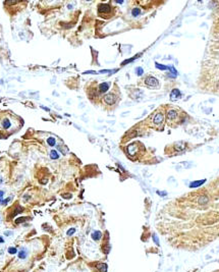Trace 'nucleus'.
<instances>
[{
  "label": "nucleus",
  "mask_w": 219,
  "mask_h": 272,
  "mask_svg": "<svg viewBox=\"0 0 219 272\" xmlns=\"http://www.w3.org/2000/svg\"><path fill=\"white\" fill-rule=\"evenodd\" d=\"M164 122V113L161 111H157L153 116H152V123L155 127L160 128L163 125Z\"/></svg>",
  "instance_id": "1"
},
{
  "label": "nucleus",
  "mask_w": 219,
  "mask_h": 272,
  "mask_svg": "<svg viewBox=\"0 0 219 272\" xmlns=\"http://www.w3.org/2000/svg\"><path fill=\"white\" fill-rule=\"evenodd\" d=\"M166 117H167V122L170 124L172 122L177 121L178 117H179V112L177 109H169L166 113Z\"/></svg>",
  "instance_id": "2"
},
{
  "label": "nucleus",
  "mask_w": 219,
  "mask_h": 272,
  "mask_svg": "<svg viewBox=\"0 0 219 272\" xmlns=\"http://www.w3.org/2000/svg\"><path fill=\"white\" fill-rule=\"evenodd\" d=\"M140 145V143L136 142V143H132L130 144L128 147H127V153H128V156H133V155H138L140 153V150H141V147H138Z\"/></svg>",
  "instance_id": "3"
},
{
  "label": "nucleus",
  "mask_w": 219,
  "mask_h": 272,
  "mask_svg": "<svg viewBox=\"0 0 219 272\" xmlns=\"http://www.w3.org/2000/svg\"><path fill=\"white\" fill-rule=\"evenodd\" d=\"M103 101L107 105H113L117 101V96L114 93H108L103 97Z\"/></svg>",
  "instance_id": "4"
},
{
  "label": "nucleus",
  "mask_w": 219,
  "mask_h": 272,
  "mask_svg": "<svg viewBox=\"0 0 219 272\" xmlns=\"http://www.w3.org/2000/svg\"><path fill=\"white\" fill-rule=\"evenodd\" d=\"M144 82H145V84L147 85L148 87H152V88H155V87H157V86L159 85L158 80H157L156 78L152 77V76H148L147 78L145 79Z\"/></svg>",
  "instance_id": "5"
},
{
  "label": "nucleus",
  "mask_w": 219,
  "mask_h": 272,
  "mask_svg": "<svg viewBox=\"0 0 219 272\" xmlns=\"http://www.w3.org/2000/svg\"><path fill=\"white\" fill-rule=\"evenodd\" d=\"M111 10H112V7L109 4L102 3V4L98 5V11L100 14H107V13L111 12Z\"/></svg>",
  "instance_id": "6"
},
{
  "label": "nucleus",
  "mask_w": 219,
  "mask_h": 272,
  "mask_svg": "<svg viewBox=\"0 0 219 272\" xmlns=\"http://www.w3.org/2000/svg\"><path fill=\"white\" fill-rule=\"evenodd\" d=\"M181 97V93H180V91L178 90V89H173L172 91H171V93H170V99L171 100H177V99H179Z\"/></svg>",
  "instance_id": "7"
},
{
  "label": "nucleus",
  "mask_w": 219,
  "mask_h": 272,
  "mask_svg": "<svg viewBox=\"0 0 219 272\" xmlns=\"http://www.w3.org/2000/svg\"><path fill=\"white\" fill-rule=\"evenodd\" d=\"M109 87H110V83H102L101 85H99L98 92L100 94H103V93H105V92H107L109 90Z\"/></svg>",
  "instance_id": "8"
},
{
  "label": "nucleus",
  "mask_w": 219,
  "mask_h": 272,
  "mask_svg": "<svg viewBox=\"0 0 219 272\" xmlns=\"http://www.w3.org/2000/svg\"><path fill=\"white\" fill-rule=\"evenodd\" d=\"M95 266L100 272H106L107 271V264H105V263H96Z\"/></svg>",
  "instance_id": "9"
},
{
  "label": "nucleus",
  "mask_w": 219,
  "mask_h": 272,
  "mask_svg": "<svg viewBox=\"0 0 219 272\" xmlns=\"http://www.w3.org/2000/svg\"><path fill=\"white\" fill-rule=\"evenodd\" d=\"M208 201H209V199L207 196H200L198 199V204H200V205H205V204L208 203Z\"/></svg>",
  "instance_id": "10"
},
{
  "label": "nucleus",
  "mask_w": 219,
  "mask_h": 272,
  "mask_svg": "<svg viewBox=\"0 0 219 272\" xmlns=\"http://www.w3.org/2000/svg\"><path fill=\"white\" fill-rule=\"evenodd\" d=\"M101 237H102V233H101V231H99V230H96V231H94V232L92 233V239H93L94 241H99Z\"/></svg>",
  "instance_id": "11"
},
{
  "label": "nucleus",
  "mask_w": 219,
  "mask_h": 272,
  "mask_svg": "<svg viewBox=\"0 0 219 272\" xmlns=\"http://www.w3.org/2000/svg\"><path fill=\"white\" fill-rule=\"evenodd\" d=\"M27 255H28V251H27V249L23 248V249L20 250V252H19V258H21V259H25V258H27Z\"/></svg>",
  "instance_id": "12"
},
{
  "label": "nucleus",
  "mask_w": 219,
  "mask_h": 272,
  "mask_svg": "<svg viewBox=\"0 0 219 272\" xmlns=\"http://www.w3.org/2000/svg\"><path fill=\"white\" fill-rule=\"evenodd\" d=\"M2 125H3V127L5 128V129H7V128H9L10 127V125H11V122L9 121V119H4L3 120V122H2Z\"/></svg>",
  "instance_id": "13"
},
{
  "label": "nucleus",
  "mask_w": 219,
  "mask_h": 272,
  "mask_svg": "<svg viewBox=\"0 0 219 272\" xmlns=\"http://www.w3.org/2000/svg\"><path fill=\"white\" fill-rule=\"evenodd\" d=\"M47 143H48V145H49V146L53 147V146L55 145L56 141H55V139H54L53 137H50V138H48V139H47Z\"/></svg>",
  "instance_id": "14"
},
{
  "label": "nucleus",
  "mask_w": 219,
  "mask_h": 272,
  "mask_svg": "<svg viewBox=\"0 0 219 272\" xmlns=\"http://www.w3.org/2000/svg\"><path fill=\"white\" fill-rule=\"evenodd\" d=\"M50 157H51L52 159H58V158H59V155H58L57 151L52 150V151L50 152Z\"/></svg>",
  "instance_id": "15"
},
{
  "label": "nucleus",
  "mask_w": 219,
  "mask_h": 272,
  "mask_svg": "<svg viewBox=\"0 0 219 272\" xmlns=\"http://www.w3.org/2000/svg\"><path fill=\"white\" fill-rule=\"evenodd\" d=\"M140 13H141V9H140V8H138V7L132 8V10H131V14H132V16H138Z\"/></svg>",
  "instance_id": "16"
},
{
  "label": "nucleus",
  "mask_w": 219,
  "mask_h": 272,
  "mask_svg": "<svg viewBox=\"0 0 219 272\" xmlns=\"http://www.w3.org/2000/svg\"><path fill=\"white\" fill-rule=\"evenodd\" d=\"M156 67H157V69H159V70H163V71H165V70H170V67L165 66V65H162V64H159V63H156Z\"/></svg>",
  "instance_id": "17"
},
{
  "label": "nucleus",
  "mask_w": 219,
  "mask_h": 272,
  "mask_svg": "<svg viewBox=\"0 0 219 272\" xmlns=\"http://www.w3.org/2000/svg\"><path fill=\"white\" fill-rule=\"evenodd\" d=\"M28 220V217H20V218H18L16 220H15V223H23V222H25V221H27Z\"/></svg>",
  "instance_id": "18"
},
{
  "label": "nucleus",
  "mask_w": 219,
  "mask_h": 272,
  "mask_svg": "<svg viewBox=\"0 0 219 272\" xmlns=\"http://www.w3.org/2000/svg\"><path fill=\"white\" fill-rule=\"evenodd\" d=\"M58 149H59V150H62V154H63V155H65V154L68 152V150H67V148H66L65 146H60V145H59V146H58Z\"/></svg>",
  "instance_id": "19"
},
{
  "label": "nucleus",
  "mask_w": 219,
  "mask_h": 272,
  "mask_svg": "<svg viewBox=\"0 0 219 272\" xmlns=\"http://www.w3.org/2000/svg\"><path fill=\"white\" fill-rule=\"evenodd\" d=\"M204 181H205V180H201V181H197V182H192L190 186H191V188H194V186H199V185H200V184H202Z\"/></svg>",
  "instance_id": "20"
},
{
  "label": "nucleus",
  "mask_w": 219,
  "mask_h": 272,
  "mask_svg": "<svg viewBox=\"0 0 219 272\" xmlns=\"http://www.w3.org/2000/svg\"><path fill=\"white\" fill-rule=\"evenodd\" d=\"M24 211V209L22 208V207H18L16 209H15V211L13 212V214L11 215V216H14V215H16V214H19V213H22Z\"/></svg>",
  "instance_id": "21"
},
{
  "label": "nucleus",
  "mask_w": 219,
  "mask_h": 272,
  "mask_svg": "<svg viewBox=\"0 0 219 272\" xmlns=\"http://www.w3.org/2000/svg\"><path fill=\"white\" fill-rule=\"evenodd\" d=\"M136 73H137L138 76H142L143 73H144V71H143L142 67H137V69H136Z\"/></svg>",
  "instance_id": "22"
},
{
  "label": "nucleus",
  "mask_w": 219,
  "mask_h": 272,
  "mask_svg": "<svg viewBox=\"0 0 219 272\" xmlns=\"http://www.w3.org/2000/svg\"><path fill=\"white\" fill-rule=\"evenodd\" d=\"M8 253H9V254H12V255H13V254H16V253H18V250H16L15 248L11 247V248H9V249H8Z\"/></svg>",
  "instance_id": "23"
},
{
  "label": "nucleus",
  "mask_w": 219,
  "mask_h": 272,
  "mask_svg": "<svg viewBox=\"0 0 219 272\" xmlns=\"http://www.w3.org/2000/svg\"><path fill=\"white\" fill-rule=\"evenodd\" d=\"M75 232H76V228H70V229H68V230H67V235H68V236H70V235L74 234Z\"/></svg>",
  "instance_id": "24"
},
{
  "label": "nucleus",
  "mask_w": 219,
  "mask_h": 272,
  "mask_svg": "<svg viewBox=\"0 0 219 272\" xmlns=\"http://www.w3.org/2000/svg\"><path fill=\"white\" fill-rule=\"evenodd\" d=\"M153 240H154L155 244H156L157 246H159V241H158V239H157V235H156V234H153Z\"/></svg>",
  "instance_id": "25"
},
{
  "label": "nucleus",
  "mask_w": 219,
  "mask_h": 272,
  "mask_svg": "<svg viewBox=\"0 0 219 272\" xmlns=\"http://www.w3.org/2000/svg\"><path fill=\"white\" fill-rule=\"evenodd\" d=\"M3 195H4V192L0 191V203L3 202Z\"/></svg>",
  "instance_id": "26"
},
{
  "label": "nucleus",
  "mask_w": 219,
  "mask_h": 272,
  "mask_svg": "<svg viewBox=\"0 0 219 272\" xmlns=\"http://www.w3.org/2000/svg\"><path fill=\"white\" fill-rule=\"evenodd\" d=\"M62 197H63L64 199H70V198H71V195H70V194H63Z\"/></svg>",
  "instance_id": "27"
},
{
  "label": "nucleus",
  "mask_w": 219,
  "mask_h": 272,
  "mask_svg": "<svg viewBox=\"0 0 219 272\" xmlns=\"http://www.w3.org/2000/svg\"><path fill=\"white\" fill-rule=\"evenodd\" d=\"M9 201H10V198H7V199H5V200H4L3 202H2V205H6V204H7V203H8Z\"/></svg>",
  "instance_id": "28"
},
{
  "label": "nucleus",
  "mask_w": 219,
  "mask_h": 272,
  "mask_svg": "<svg viewBox=\"0 0 219 272\" xmlns=\"http://www.w3.org/2000/svg\"><path fill=\"white\" fill-rule=\"evenodd\" d=\"M0 243H4V240H3L1 236H0Z\"/></svg>",
  "instance_id": "29"
},
{
  "label": "nucleus",
  "mask_w": 219,
  "mask_h": 272,
  "mask_svg": "<svg viewBox=\"0 0 219 272\" xmlns=\"http://www.w3.org/2000/svg\"><path fill=\"white\" fill-rule=\"evenodd\" d=\"M5 234H6V235H9V234H11V232H8V231H6V232H5Z\"/></svg>",
  "instance_id": "30"
},
{
  "label": "nucleus",
  "mask_w": 219,
  "mask_h": 272,
  "mask_svg": "<svg viewBox=\"0 0 219 272\" xmlns=\"http://www.w3.org/2000/svg\"><path fill=\"white\" fill-rule=\"evenodd\" d=\"M0 138H1V134H0Z\"/></svg>",
  "instance_id": "31"
}]
</instances>
